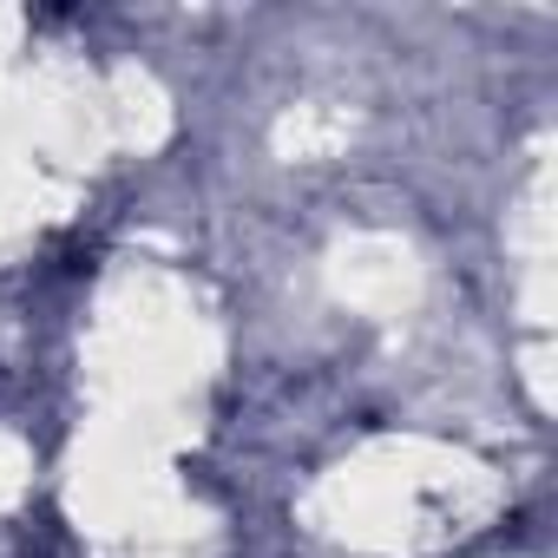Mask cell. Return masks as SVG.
<instances>
[]
</instances>
